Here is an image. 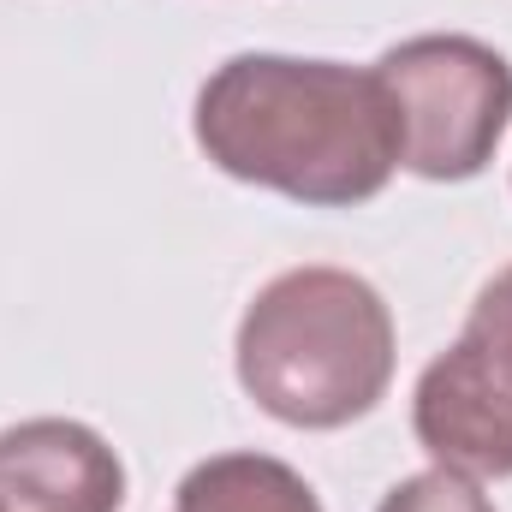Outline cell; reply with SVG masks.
I'll list each match as a JSON object with an SVG mask.
<instances>
[{"label":"cell","mask_w":512,"mask_h":512,"mask_svg":"<svg viewBox=\"0 0 512 512\" xmlns=\"http://www.w3.org/2000/svg\"><path fill=\"white\" fill-rule=\"evenodd\" d=\"M399 114V167L417 179H477L512 120V66L477 36H411L376 60Z\"/></svg>","instance_id":"obj_3"},{"label":"cell","mask_w":512,"mask_h":512,"mask_svg":"<svg viewBox=\"0 0 512 512\" xmlns=\"http://www.w3.org/2000/svg\"><path fill=\"white\" fill-rule=\"evenodd\" d=\"M173 512H322V501L292 465L268 453H221L185 471Z\"/></svg>","instance_id":"obj_6"},{"label":"cell","mask_w":512,"mask_h":512,"mask_svg":"<svg viewBox=\"0 0 512 512\" xmlns=\"http://www.w3.org/2000/svg\"><path fill=\"white\" fill-rule=\"evenodd\" d=\"M239 382L292 429H340L393 382V310L364 274L292 268L239 322Z\"/></svg>","instance_id":"obj_2"},{"label":"cell","mask_w":512,"mask_h":512,"mask_svg":"<svg viewBox=\"0 0 512 512\" xmlns=\"http://www.w3.org/2000/svg\"><path fill=\"white\" fill-rule=\"evenodd\" d=\"M411 429L447 471L512 477V268L477 292L465 334L417 376Z\"/></svg>","instance_id":"obj_4"},{"label":"cell","mask_w":512,"mask_h":512,"mask_svg":"<svg viewBox=\"0 0 512 512\" xmlns=\"http://www.w3.org/2000/svg\"><path fill=\"white\" fill-rule=\"evenodd\" d=\"M120 453L72 417H30L0 429V512H120Z\"/></svg>","instance_id":"obj_5"},{"label":"cell","mask_w":512,"mask_h":512,"mask_svg":"<svg viewBox=\"0 0 512 512\" xmlns=\"http://www.w3.org/2000/svg\"><path fill=\"white\" fill-rule=\"evenodd\" d=\"M376 512H495V507H489V495L477 489V477L435 465V471H423V477L393 483Z\"/></svg>","instance_id":"obj_7"},{"label":"cell","mask_w":512,"mask_h":512,"mask_svg":"<svg viewBox=\"0 0 512 512\" xmlns=\"http://www.w3.org/2000/svg\"><path fill=\"white\" fill-rule=\"evenodd\" d=\"M197 143L227 173L310 209L370 203L399 167L382 78L340 60L233 54L197 90Z\"/></svg>","instance_id":"obj_1"}]
</instances>
